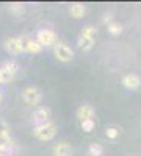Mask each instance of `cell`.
Here are the masks:
<instances>
[{
  "instance_id": "cell-3",
  "label": "cell",
  "mask_w": 141,
  "mask_h": 156,
  "mask_svg": "<svg viewBox=\"0 0 141 156\" xmlns=\"http://www.w3.org/2000/svg\"><path fill=\"white\" fill-rule=\"evenodd\" d=\"M22 100L28 106H38L43 100V90L38 86H27L22 89Z\"/></svg>"
},
{
  "instance_id": "cell-18",
  "label": "cell",
  "mask_w": 141,
  "mask_h": 156,
  "mask_svg": "<svg viewBox=\"0 0 141 156\" xmlns=\"http://www.w3.org/2000/svg\"><path fill=\"white\" fill-rule=\"evenodd\" d=\"M107 28H108V33L110 34H113V36H119L121 33H122V25L121 23H118V22H110L108 25H107Z\"/></svg>"
},
{
  "instance_id": "cell-9",
  "label": "cell",
  "mask_w": 141,
  "mask_h": 156,
  "mask_svg": "<svg viewBox=\"0 0 141 156\" xmlns=\"http://www.w3.org/2000/svg\"><path fill=\"white\" fill-rule=\"evenodd\" d=\"M75 115H77V119H79L80 122H83V120H94L96 119V109L89 105V103H83V105L79 106Z\"/></svg>"
},
{
  "instance_id": "cell-14",
  "label": "cell",
  "mask_w": 141,
  "mask_h": 156,
  "mask_svg": "<svg viewBox=\"0 0 141 156\" xmlns=\"http://www.w3.org/2000/svg\"><path fill=\"white\" fill-rule=\"evenodd\" d=\"M94 42H96V39H93V37L79 36V39H77V47H79L82 51H89L94 47Z\"/></svg>"
},
{
  "instance_id": "cell-1",
  "label": "cell",
  "mask_w": 141,
  "mask_h": 156,
  "mask_svg": "<svg viewBox=\"0 0 141 156\" xmlns=\"http://www.w3.org/2000/svg\"><path fill=\"white\" fill-rule=\"evenodd\" d=\"M58 133V126L57 123H54L52 120L44 123V125H39V126H35L33 128V136L38 139V140H41V142H49V140H52Z\"/></svg>"
},
{
  "instance_id": "cell-19",
  "label": "cell",
  "mask_w": 141,
  "mask_h": 156,
  "mask_svg": "<svg viewBox=\"0 0 141 156\" xmlns=\"http://www.w3.org/2000/svg\"><path fill=\"white\" fill-rule=\"evenodd\" d=\"M80 128L83 133H93L96 128V120H83L80 122Z\"/></svg>"
},
{
  "instance_id": "cell-4",
  "label": "cell",
  "mask_w": 141,
  "mask_h": 156,
  "mask_svg": "<svg viewBox=\"0 0 141 156\" xmlns=\"http://www.w3.org/2000/svg\"><path fill=\"white\" fill-rule=\"evenodd\" d=\"M54 55L60 62H71L74 59V50L63 42H57L54 45Z\"/></svg>"
},
{
  "instance_id": "cell-11",
  "label": "cell",
  "mask_w": 141,
  "mask_h": 156,
  "mask_svg": "<svg viewBox=\"0 0 141 156\" xmlns=\"http://www.w3.org/2000/svg\"><path fill=\"white\" fill-rule=\"evenodd\" d=\"M52 153H54V156H72L74 154V148H72V145L69 144L68 140H60L58 144L54 145Z\"/></svg>"
},
{
  "instance_id": "cell-7",
  "label": "cell",
  "mask_w": 141,
  "mask_h": 156,
  "mask_svg": "<svg viewBox=\"0 0 141 156\" xmlns=\"http://www.w3.org/2000/svg\"><path fill=\"white\" fill-rule=\"evenodd\" d=\"M50 117H52V111H50V108H47V106H39V108H36V109L33 111V114H32L33 128L50 122Z\"/></svg>"
},
{
  "instance_id": "cell-21",
  "label": "cell",
  "mask_w": 141,
  "mask_h": 156,
  "mask_svg": "<svg viewBox=\"0 0 141 156\" xmlns=\"http://www.w3.org/2000/svg\"><path fill=\"white\" fill-rule=\"evenodd\" d=\"M2 101H3V90L0 89V103H2Z\"/></svg>"
},
{
  "instance_id": "cell-15",
  "label": "cell",
  "mask_w": 141,
  "mask_h": 156,
  "mask_svg": "<svg viewBox=\"0 0 141 156\" xmlns=\"http://www.w3.org/2000/svg\"><path fill=\"white\" fill-rule=\"evenodd\" d=\"M96 33H97V30H96V27H94V25L88 23V25H85V27L82 28V31H80V36H83V37H93V39H96Z\"/></svg>"
},
{
  "instance_id": "cell-8",
  "label": "cell",
  "mask_w": 141,
  "mask_h": 156,
  "mask_svg": "<svg viewBox=\"0 0 141 156\" xmlns=\"http://www.w3.org/2000/svg\"><path fill=\"white\" fill-rule=\"evenodd\" d=\"M14 148V140L11 137V133L6 128L0 129V153L9 154V151Z\"/></svg>"
},
{
  "instance_id": "cell-12",
  "label": "cell",
  "mask_w": 141,
  "mask_h": 156,
  "mask_svg": "<svg viewBox=\"0 0 141 156\" xmlns=\"http://www.w3.org/2000/svg\"><path fill=\"white\" fill-rule=\"evenodd\" d=\"M69 14L71 17L74 19H82L86 16V5L85 3H79V2H75V3H71L69 6Z\"/></svg>"
},
{
  "instance_id": "cell-2",
  "label": "cell",
  "mask_w": 141,
  "mask_h": 156,
  "mask_svg": "<svg viewBox=\"0 0 141 156\" xmlns=\"http://www.w3.org/2000/svg\"><path fill=\"white\" fill-rule=\"evenodd\" d=\"M19 72V62L14 59L6 61L2 67H0V84H8L16 78Z\"/></svg>"
},
{
  "instance_id": "cell-22",
  "label": "cell",
  "mask_w": 141,
  "mask_h": 156,
  "mask_svg": "<svg viewBox=\"0 0 141 156\" xmlns=\"http://www.w3.org/2000/svg\"><path fill=\"white\" fill-rule=\"evenodd\" d=\"M0 156H8V154H3V153H0Z\"/></svg>"
},
{
  "instance_id": "cell-5",
  "label": "cell",
  "mask_w": 141,
  "mask_h": 156,
  "mask_svg": "<svg viewBox=\"0 0 141 156\" xmlns=\"http://www.w3.org/2000/svg\"><path fill=\"white\" fill-rule=\"evenodd\" d=\"M36 41L39 42L41 47H54L57 42H58V36L54 30L50 28H44V30H39L36 34Z\"/></svg>"
},
{
  "instance_id": "cell-10",
  "label": "cell",
  "mask_w": 141,
  "mask_h": 156,
  "mask_svg": "<svg viewBox=\"0 0 141 156\" xmlns=\"http://www.w3.org/2000/svg\"><path fill=\"white\" fill-rule=\"evenodd\" d=\"M121 84L125 89H129V90H136L141 86V78L138 75H135V73H127V75L122 76Z\"/></svg>"
},
{
  "instance_id": "cell-13",
  "label": "cell",
  "mask_w": 141,
  "mask_h": 156,
  "mask_svg": "<svg viewBox=\"0 0 141 156\" xmlns=\"http://www.w3.org/2000/svg\"><path fill=\"white\" fill-rule=\"evenodd\" d=\"M25 51L30 55H38L43 51V47L39 45V42L36 39H25Z\"/></svg>"
},
{
  "instance_id": "cell-16",
  "label": "cell",
  "mask_w": 141,
  "mask_h": 156,
  "mask_svg": "<svg viewBox=\"0 0 141 156\" xmlns=\"http://www.w3.org/2000/svg\"><path fill=\"white\" fill-rule=\"evenodd\" d=\"M8 11L11 12L13 16H20V14H24L25 6L22 3H9L8 5Z\"/></svg>"
},
{
  "instance_id": "cell-17",
  "label": "cell",
  "mask_w": 141,
  "mask_h": 156,
  "mask_svg": "<svg viewBox=\"0 0 141 156\" xmlns=\"http://www.w3.org/2000/svg\"><path fill=\"white\" fill-rule=\"evenodd\" d=\"M88 153L89 156H102L104 153V147L97 142H93V144H89V148H88Z\"/></svg>"
},
{
  "instance_id": "cell-20",
  "label": "cell",
  "mask_w": 141,
  "mask_h": 156,
  "mask_svg": "<svg viewBox=\"0 0 141 156\" xmlns=\"http://www.w3.org/2000/svg\"><path fill=\"white\" fill-rule=\"evenodd\" d=\"M105 136H107L108 139H116V137L119 136V129H118L116 126H107Z\"/></svg>"
},
{
  "instance_id": "cell-6",
  "label": "cell",
  "mask_w": 141,
  "mask_h": 156,
  "mask_svg": "<svg viewBox=\"0 0 141 156\" xmlns=\"http://www.w3.org/2000/svg\"><path fill=\"white\" fill-rule=\"evenodd\" d=\"M3 47H5V51L9 55H20L25 51V41L22 37H8Z\"/></svg>"
}]
</instances>
